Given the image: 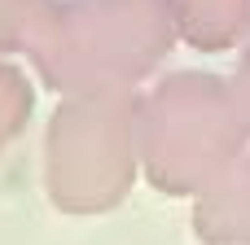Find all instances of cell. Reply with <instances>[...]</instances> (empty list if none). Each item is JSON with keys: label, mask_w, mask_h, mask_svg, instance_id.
<instances>
[{"label": "cell", "mask_w": 250, "mask_h": 245, "mask_svg": "<svg viewBox=\"0 0 250 245\" xmlns=\"http://www.w3.org/2000/svg\"><path fill=\"white\" fill-rule=\"evenodd\" d=\"M250 22V0H211L207 9H189L185 13V31L198 48H224L242 35Z\"/></svg>", "instance_id": "cell-2"}, {"label": "cell", "mask_w": 250, "mask_h": 245, "mask_svg": "<svg viewBox=\"0 0 250 245\" xmlns=\"http://www.w3.org/2000/svg\"><path fill=\"white\" fill-rule=\"evenodd\" d=\"M242 110H246V118H250V57H246V70H242Z\"/></svg>", "instance_id": "cell-4"}, {"label": "cell", "mask_w": 250, "mask_h": 245, "mask_svg": "<svg viewBox=\"0 0 250 245\" xmlns=\"http://www.w3.org/2000/svg\"><path fill=\"white\" fill-rule=\"evenodd\" d=\"M40 4H9L0 0V44H40Z\"/></svg>", "instance_id": "cell-3"}, {"label": "cell", "mask_w": 250, "mask_h": 245, "mask_svg": "<svg viewBox=\"0 0 250 245\" xmlns=\"http://www.w3.org/2000/svg\"><path fill=\"white\" fill-rule=\"evenodd\" d=\"M246 136V110L237 96L224 92L215 79H176L163 83L149 110L145 127V149L154 158V171L167 175L176 171L171 184H180V171H207V158H233L237 149L224 140L242 145ZM158 175V180H163Z\"/></svg>", "instance_id": "cell-1"}]
</instances>
